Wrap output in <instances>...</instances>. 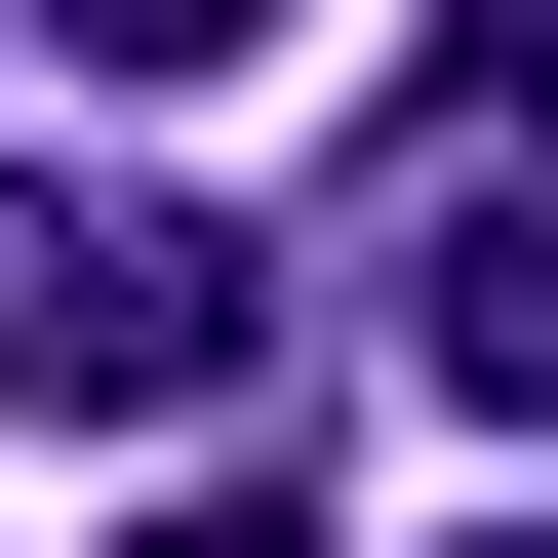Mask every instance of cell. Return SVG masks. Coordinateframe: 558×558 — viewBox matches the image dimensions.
<instances>
[{"label":"cell","mask_w":558,"mask_h":558,"mask_svg":"<svg viewBox=\"0 0 558 558\" xmlns=\"http://www.w3.org/2000/svg\"><path fill=\"white\" fill-rule=\"evenodd\" d=\"M0 399H40V439H199V399H240V240L120 199V160H0Z\"/></svg>","instance_id":"6da1fadb"},{"label":"cell","mask_w":558,"mask_h":558,"mask_svg":"<svg viewBox=\"0 0 558 558\" xmlns=\"http://www.w3.org/2000/svg\"><path fill=\"white\" fill-rule=\"evenodd\" d=\"M399 319H439V399H519V439H558V199H439Z\"/></svg>","instance_id":"7a4b0ae2"},{"label":"cell","mask_w":558,"mask_h":558,"mask_svg":"<svg viewBox=\"0 0 558 558\" xmlns=\"http://www.w3.org/2000/svg\"><path fill=\"white\" fill-rule=\"evenodd\" d=\"M40 40H81V81H240L279 0H40Z\"/></svg>","instance_id":"3957f363"},{"label":"cell","mask_w":558,"mask_h":558,"mask_svg":"<svg viewBox=\"0 0 558 558\" xmlns=\"http://www.w3.org/2000/svg\"><path fill=\"white\" fill-rule=\"evenodd\" d=\"M439 81H478V120H558V0H439Z\"/></svg>","instance_id":"277c9868"},{"label":"cell","mask_w":558,"mask_h":558,"mask_svg":"<svg viewBox=\"0 0 558 558\" xmlns=\"http://www.w3.org/2000/svg\"><path fill=\"white\" fill-rule=\"evenodd\" d=\"M120 558H319V519H279V478H160V519H120Z\"/></svg>","instance_id":"5b68a950"}]
</instances>
